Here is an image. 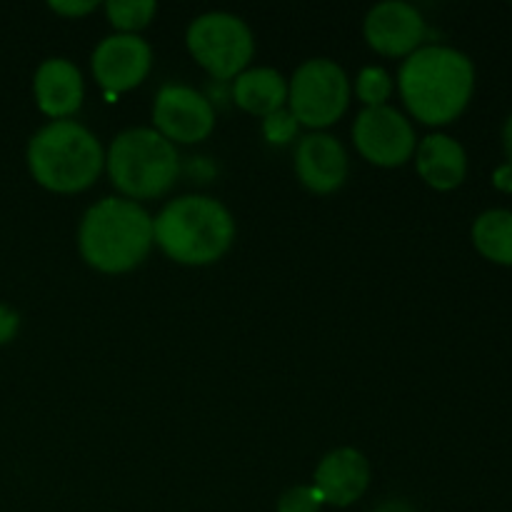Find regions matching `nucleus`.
<instances>
[{"label":"nucleus","mask_w":512,"mask_h":512,"mask_svg":"<svg viewBox=\"0 0 512 512\" xmlns=\"http://www.w3.org/2000/svg\"><path fill=\"white\" fill-rule=\"evenodd\" d=\"M398 88L415 118L425 125H448L473 98V60L448 45H425L403 60Z\"/></svg>","instance_id":"nucleus-1"},{"label":"nucleus","mask_w":512,"mask_h":512,"mask_svg":"<svg viewBox=\"0 0 512 512\" xmlns=\"http://www.w3.org/2000/svg\"><path fill=\"white\" fill-rule=\"evenodd\" d=\"M153 243V215L135 200L103 198L80 220V255L100 273H128L148 258Z\"/></svg>","instance_id":"nucleus-2"},{"label":"nucleus","mask_w":512,"mask_h":512,"mask_svg":"<svg viewBox=\"0 0 512 512\" xmlns=\"http://www.w3.org/2000/svg\"><path fill=\"white\" fill-rule=\"evenodd\" d=\"M158 248L183 265H210L223 258L235 238V220L220 200L183 195L165 205L153 220Z\"/></svg>","instance_id":"nucleus-3"},{"label":"nucleus","mask_w":512,"mask_h":512,"mask_svg":"<svg viewBox=\"0 0 512 512\" xmlns=\"http://www.w3.org/2000/svg\"><path fill=\"white\" fill-rule=\"evenodd\" d=\"M28 168L35 183L53 193H80L105 168L100 140L75 120H53L28 143Z\"/></svg>","instance_id":"nucleus-4"},{"label":"nucleus","mask_w":512,"mask_h":512,"mask_svg":"<svg viewBox=\"0 0 512 512\" xmlns=\"http://www.w3.org/2000/svg\"><path fill=\"white\" fill-rule=\"evenodd\" d=\"M105 168L128 200L160 198L180 173L178 150L155 128L123 130L105 153Z\"/></svg>","instance_id":"nucleus-5"},{"label":"nucleus","mask_w":512,"mask_h":512,"mask_svg":"<svg viewBox=\"0 0 512 512\" xmlns=\"http://www.w3.org/2000/svg\"><path fill=\"white\" fill-rule=\"evenodd\" d=\"M190 55L208 70L213 78H238L255 53V38L243 18L223 10L198 15L185 33Z\"/></svg>","instance_id":"nucleus-6"},{"label":"nucleus","mask_w":512,"mask_h":512,"mask_svg":"<svg viewBox=\"0 0 512 512\" xmlns=\"http://www.w3.org/2000/svg\"><path fill=\"white\" fill-rule=\"evenodd\" d=\"M290 113L300 125L328 128L348 110L350 80L335 60L310 58L300 65L288 83Z\"/></svg>","instance_id":"nucleus-7"},{"label":"nucleus","mask_w":512,"mask_h":512,"mask_svg":"<svg viewBox=\"0 0 512 512\" xmlns=\"http://www.w3.org/2000/svg\"><path fill=\"white\" fill-rule=\"evenodd\" d=\"M353 140L358 153L380 168H398L408 163L418 148L410 120L390 105L360 110L353 125Z\"/></svg>","instance_id":"nucleus-8"},{"label":"nucleus","mask_w":512,"mask_h":512,"mask_svg":"<svg viewBox=\"0 0 512 512\" xmlns=\"http://www.w3.org/2000/svg\"><path fill=\"white\" fill-rule=\"evenodd\" d=\"M155 130L170 143H200L215 128L213 103L190 85L168 83L158 90L153 105Z\"/></svg>","instance_id":"nucleus-9"},{"label":"nucleus","mask_w":512,"mask_h":512,"mask_svg":"<svg viewBox=\"0 0 512 512\" xmlns=\"http://www.w3.org/2000/svg\"><path fill=\"white\" fill-rule=\"evenodd\" d=\"M363 33L375 53L408 58L425 40V20L415 5L403 0H385L368 10Z\"/></svg>","instance_id":"nucleus-10"},{"label":"nucleus","mask_w":512,"mask_h":512,"mask_svg":"<svg viewBox=\"0 0 512 512\" xmlns=\"http://www.w3.org/2000/svg\"><path fill=\"white\" fill-rule=\"evenodd\" d=\"M153 65V50L140 35H108L93 50V75L110 93H123L143 83Z\"/></svg>","instance_id":"nucleus-11"},{"label":"nucleus","mask_w":512,"mask_h":512,"mask_svg":"<svg viewBox=\"0 0 512 512\" xmlns=\"http://www.w3.org/2000/svg\"><path fill=\"white\" fill-rule=\"evenodd\" d=\"M295 173L313 193H335L348 178V153L333 135L310 133L295 148Z\"/></svg>","instance_id":"nucleus-12"},{"label":"nucleus","mask_w":512,"mask_h":512,"mask_svg":"<svg viewBox=\"0 0 512 512\" xmlns=\"http://www.w3.org/2000/svg\"><path fill=\"white\" fill-rule=\"evenodd\" d=\"M370 483V463L360 450L335 448L315 468V483L323 503L348 508L363 498Z\"/></svg>","instance_id":"nucleus-13"},{"label":"nucleus","mask_w":512,"mask_h":512,"mask_svg":"<svg viewBox=\"0 0 512 512\" xmlns=\"http://www.w3.org/2000/svg\"><path fill=\"white\" fill-rule=\"evenodd\" d=\"M33 90L38 108L55 120H68L80 110L85 95L83 75L68 58L43 60L35 70Z\"/></svg>","instance_id":"nucleus-14"},{"label":"nucleus","mask_w":512,"mask_h":512,"mask_svg":"<svg viewBox=\"0 0 512 512\" xmlns=\"http://www.w3.org/2000/svg\"><path fill=\"white\" fill-rule=\"evenodd\" d=\"M418 173L430 188L453 190L458 188L468 173V155L455 138L445 133H433L420 140L415 148Z\"/></svg>","instance_id":"nucleus-15"},{"label":"nucleus","mask_w":512,"mask_h":512,"mask_svg":"<svg viewBox=\"0 0 512 512\" xmlns=\"http://www.w3.org/2000/svg\"><path fill=\"white\" fill-rule=\"evenodd\" d=\"M233 98L245 113L270 115L288 103V80L275 68H248L235 78Z\"/></svg>","instance_id":"nucleus-16"},{"label":"nucleus","mask_w":512,"mask_h":512,"mask_svg":"<svg viewBox=\"0 0 512 512\" xmlns=\"http://www.w3.org/2000/svg\"><path fill=\"white\" fill-rule=\"evenodd\" d=\"M473 243L488 260L512 265V213L495 208L478 215L473 225Z\"/></svg>","instance_id":"nucleus-17"},{"label":"nucleus","mask_w":512,"mask_h":512,"mask_svg":"<svg viewBox=\"0 0 512 512\" xmlns=\"http://www.w3.org/2000/svg\"><path fill=\"white\" fill-rule=\"evenodd\" d=\"M105 13L120 33L138 35V30H143L155 18L158 3L155 0H108Z\"/></svg>","instance_id":"nucleus-18"},{"label":"nucleus","mask_w":512,"mask_h":512,"mask_svg":"<svg viewBox=\"0 0 512 512\" xmlns=\"http://www.w3.org/2000/svg\"><path fill=\"white\" fill-rule=\"evenodd\" d=\"M355 93L363 100L365 108H378V105H385V100L393 93V78L380 65H368V68L360 70Z\"/></svg>","instance_id":"nucleus-19"},{"label":"nucleus","mask_w":512,"mask_h":512,"mask_svg":"<svg viewBox=\"0 0 512 512\" xmlns=\"http://www.w3.org/2000/svg\"><path fill=\"white\" fill-rule=\"evenodd\" d=\"M298 120L290 113L288 108H280L275 113L265 115L263 118V135L268 143L273 145H285L298 135Z\"/></svg>","instance_id":"nucleus-20"},{"label":"nucleus","mask_w":512,"mask_h":512,"mask_svg":"<svg viewBox=\"0 0 512 512\" xmlns=\"http://www.w3.org/2000/svg\"><path fill=\"white\" fill-rule=\"evenodd\" d=\"M323 498L313 485H295L288 488L278 500V512H320Z\"/></svg>","instance_id":"nucleus-21"},{"label":"nucleus","mask_w":512,"mask_h":512,"mask_svg":"<svg viewBox=\"0 0 512 512\" xmlns=\"http://www.w3.org/2000/svg\"><path fill=\"white\" fill-rule=\"evenodd\" d=\"M98 8L95 0H53L50 10L60 15H68V18H80V15H88L90 10Z\"/></svg>","instance_id":"nucleus-22"},{"label":"nucleus","mask_w":512,"mask_h":512,"mask_svg":"<svg viewBox=\"0 0 512 512\" xmlns=\"http://www.w3.org/2000/svg\"><path fill=\"white\" fill-rule=\"evenodd\" d=\"M18 328H20V315L15 313L10 305L0 303V345L10 343V340L18 335Z\"/></svg>","instance_id":"nucleus-23"},{"label":"nucleus","mask_w":512,"mask_h":512,"mask_svg":"<svg viewBox=\"0 0 512 512\" xmlns=\"http://www.w3.org/2000/svg\"><path fill=\"white\" fill-rule=\"evenodd\" d=\"M375 512H413V508L403 503V500H390V503H383Z\"/></svg>","instance_id":"nucleus-24"},{"label":"nucleus","mask_w":512,"mask_h":512,"mask_svg":"<svg viewBox=\"0 0 512 512\" xmlns=\"http://www.w3.org/2000/svg\"><path fill=\"white\" fill-rule=\"evenodd\" d=\"M503 145H505V155H508V160L512 165V115H510L508 123H505V128H503Z\"/></svg>","instance_id":"nucleus-25"},{"label":"nucleus","mask_w":512,"mask_h":512,"mask_svg":"<svg viewBox=\"0 0 512 512\" xmlns=\"http://www.w3.org/2000/svg\"><path fill=\"white\" fill-rule=\"evenodd\" d=\"M495 183H498V188L512 190V165H510V168L498 170V175H495Z\"/></svg>","instance_id":"nucleus-26"}]
</instances>
